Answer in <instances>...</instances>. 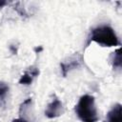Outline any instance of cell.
I'll list each match as a JSON object with an SVG mask.
<instances>
[{
	"instance_id": "obj_3",
	"label": "cell",
	"mask_w": 122,
	"mask_h": 122,
	"mask_svg": "<svg viewBox=\"0 0 122 122\" xmlns=\"http://www.w3.org/2000/svg\"><path fill=\"white\" fill-rule=\"evenodd\" d=\"M83 56L80 53H74L73 55L70 56L68 59L64 60L61 62L60 67H61V71L63 76H67V74L71 71L76 68H79L83 64Z\"/></svg>"
},
{
	"instance_id": "obj_11",
	"label": "cell",
	"mask_w": 122,
	"mask_h": 122,
	"mask_svg": "<svg viewBox=\"0 0 122 122\" xmlns=\"http://www.w3.org/2000/svg\"><path fill=\"white\" fill-rule=\"evenodd\" d=\"M34 51H36V52H37V51H38V52H39V51H42V47H40V48H39V49H38V48H35V49H34Z\"/></svg>"
},
{
	"instance_id": "obj_7",
	"label": "cell",
	"mask_w": 122,
	"mask_h": 122,
	"mask_svg": "<svg viewBox=\"0 0 122 122\" xmlns=\"http://www.w3.org/2000/svg\"><path fill=\"white\" fill-rule=\"evenodd\" d=\"M112 66L113 68H121V49L118 48L112 54Z\"/></svg>"
},
{
	"instance_id": "obj_6",
	"label": "cell",
	"mask_w": 122,
	"mask_h": 122,
	"mask_svg": "<svg viewBox=\"0 0 122 122\" xmlns=\"http://www.w3.org/2000/svg\"><path fill=\"white\" fill-rule=\"evenodd\" d=\"M105 122H122L121 104L116 103L107 113Z\"/></svg>"
},
{
	"instance_id": "obj_9",
	"label": "cell",
	"mask_w": 122,
	"mask_h": 122,
	"mask_svg": "<svg viewBox=\"0 0 122 122\" xmlns=\"http://www.w3.org/2000/svg\"><path fill=\"white\" fill-rule=\"evenodd\" d=\"M11 122H28V120H27L26 118H23V117H19V118L13 119Z\"/></svg>"
},
{
	"instance_id": "obj_1",
	"label": "cell",
	"mask_w": 122,
	"mask_h": 122,
	"mask_svg": "<svg viewBox=\"0 0 122 122\" xmlns=\"http://www.w3.org/2000/svg\"><path fill=\"white\" fill-rule=\"evenodd\" d=\"M95 42L104 47H115L119 45V39L114 30L109 25H100L93 28L88 37L87 46Z\"/></svg>"
},
{
	"instance_id": "obj_4",
	"label": "cell",
	"mask_w": 122,
	"mask_h": 122,
	"mask_svg": "<svg viewBox=\"0 0 122 122\" xmlns=\"http://www.w3.org/2000/svg\"><path fill=\"white\" fill-rule=\"evenodd\" d=\"M64 112L63 109V104L62 102L57 98L54 97V99L51 100V102H50L45 110V115L51 119V118H55L60 116Z\"/></svg>"
},
{
	"instance_id": "obj_2",
	"label": "cell",
	"mask_w": 122,
	"mask_h": 122,
	"mask_svg": "<svg viewBox=\"0 0 122 122\" xmlns=\"http://www.w3.org/2000/svg\"><path fill=\"white\" fill-rule=\"evenodd\" d=\"M75 113L82 122H97L98 113L94 97L90 94L82 95L75 106Z\"/></svg>"
},
{
	"instance_id": "obj_8",
	"label": "cell",
	"mask_w": 122,
	"mask_h": 122,
	"mask_svg": "<svg viewBox=\"0 0 122 122\" xmlns=\"http://www.w3.org/2000/svg\"><path fill=\"white\" fill-rule=\"evenodd\" d=\"M9 92V85L3 81H0V101L4 100Z\"/></svg>"
},
{
	"instance_id": "obj_10",
	"label": "cell",
	"mask_w": 122,
	"mask_h": 122,
	"mask_svg": "<svg viewBox=\"0 0 122 122\" xmlns=\"http://www.w3.org/2000/svg\"><path fill=\"white\" fill-rule=\"evenodd\" d=\"M7 4V2L6 1H0V8L1 7H3V6H5Z\"/></svg>"
},
{
	"instance_id": "obj_5",
	"label": "cell",
	"mask_w": 122,
	"mask_h": 122,
	"mask_svg": "<svg viewBox=\"0 0 122 122\" xmlns=\"http://www.w3.org/2000/svg\"><path fill=\"white\" fill-rule=\"evenodd\" d=\"M38 74H39V70L35 67H30L21 75V77L19 79V84L26 85V86L30 85L32 83L33 79L36 76H38Z\"/></svg>"
}]
</instances>
